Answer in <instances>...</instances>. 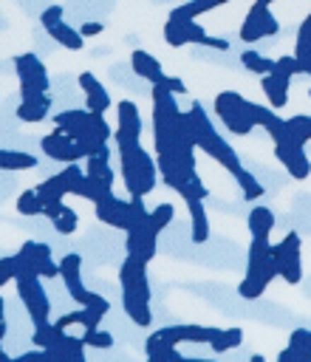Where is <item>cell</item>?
Wrapping results in <instances>:
<instances>
[{
	"instance_id": "1",
	"label": "cell",
	"mask_w": 311,
	"mask_h": 362,
	"mask_svg": "<svg viewBox=\"0 0 311 362\" xmlns=\"http://www.w3.org/2000/svg\"><path fill=\"white\" fill-rule=\"evenodd\" d=\"M119 283H122V305L130 322L139 328H150L153 311H150V280H147V263L139 255H130L122 260L119 269Z\"/></svg>"
},
{
	"instance_id": "2",
	"label": "cell",
	"mask_w": 311,
	"mask_h": 362,
	"mask_svg": "<svg viewBox=\"0 0 311 362\" xmlns=\"http://www.w3.org/2000/svg\"><path fill=\"white\" fill-rule=\"evenodd\" d=\"M187 122H189V136H192L195 147L204 150L209 158H215L221 167H226L229 175L237 173V170L243 167L240 158H237V153H235V147L215 130V124H212V119L206 116V110H204L201 102H192V105H189V110H187Z\"/></svg>"
},
{
	"instance_id": "3",
	"label": "cell",
	"mask_w": 311,
	"mask_h": 362,
	"mask_svg": "<svg viewBox=\"0 0 311 362\" xmlns=\"http://www.w3.org/2000/svg\"><path fill=\"white\" fill-rule=\"evenodd\" d=\"M274 277H280V272H277V263L271 260V240L252 238L249 255H246V274L237 283V294L243 300H257L271 286Z\"/></svg>"
},
{
	"instance_id": "4",
	"label": "cell",
	"mask_w": 311,
	"mask_h": 362,
	"mask_svg": "<svg viewBox=\"0 0 311 362\" xmlns=\"http://www.w3.org/2000/svg\"><path fill=\"white\" fill-rule=\"evenodd\" d=\"M119 164H122V181H124L130 198L133 195L144 198L158 184V164L141 144L119 147Z\"/></svg>"
},
{
	"instance_id": "5",
	"label": "cell",
	"mask_w": 311,
	"mask_h": 362,
	"mask_svg": "<svg viewBox=\"0 0 311 362\" xmlns=\"http://www.w3.org/2000/svg\"><path fill=\"white\" fill-rule=\"evenodd\" d=\"M252 105H254V102H249V99L240 96L237 90H221V93L215 96V102H212L218 122H221L232 136H249V133L257 127L254 119H252Z\"/></svg>"
},
{
	"instance_id": "6",
	"label": "cell",
	"mask_w": 311,
	"mask_h": 362,
	"mask_svg": "<svg viewBox=\"0 0 311 362\" xmlns=\"http://www.w3.org/2000/svg\"><path fill=\"white\" fill-rule=\"evenodd\" d=\"M40 280L42 277L37 272H31L28 266L20 263V272L14 277V286H17V294H20V300H23V305H25V311H28V317H31L34 325L37 322H45L48 314H51V300H48V294H45V288H42Z\"/></svg>"
},
{
	"instance_id": "7",
	"label": "cell",
	"mask_w": 311,
	"mask_h": 362,
	"mask_svg": "<svg viewBox=\"0 0 311 362\" xmlns=\"http://www.w3.org/2000/svg\"><path fill=\"white\" fill-rule=\"evenodd\" d=\"M164 42L172 45V48H181V45H204V48H215V51L229 48L226 40L206 34V28L201 23H195V20H170V17L164 23Z\"/></svg>"
},
{
	"instance_id": "8",
	"label": "cell",
	"mask_w": 311,
	"mask_h": 362,
	"mask_svg": "<svg viewBox=\"0 0 311 362\" xmlns=\"http://www.w3.org/2000/svg\"><path fill=\"white\" fill-rule=\"evenodd\" d=\"M300 249H303V240H300L297 232H286L283 240L271 243V260L277 263V272H280V277H283L288 286H297V283L303 280Z\"/></svg>"
},
{
	"instance_id": "9",
	"label": "cell",
	"mask_w": 311,
	"mask_h": 362,
	"mask_svg": "<svg viewBox=\"0 0 311 362\" xmlns=\"http://www.w3.org/2000/svg\"><path fill=\"white\" fill-rule=\"evenodd\" d=\"M14 71L20 79V99H34V96L48 93V71L40 57L34 54L14 57Z\"/></svg>"
},
{
	"instance_id": "10",
	"label": "cell",
	"mask_w": 311,
	"mask_h": 362,
	"mask_svg": "<svg viewBox=\"0 0 311 362\" xmlns=\"http://www.w3.org/2000/svg\"><path fill=\"white\" fill-rule=\"evenodd\" d=\"M269 6H271V3H266V0H254V3H252V8L246 11V20L240 23V40H243V42H257V40H263V37L280 34V23H277V17L269 11Z\"/></svg>"
},
{
	"instance_id": "11",
	"label": "cell",
	"mask_w": 311,
	"mask_h": 362,
	"mask_svg": "<svg viewBox=\"0 0 311 362\" xmlns=\"http://www.w3.org/2000/svg\"><path fill=\"white\" fill-rule=\"evenodd\" d=\"M20 263L28 266L31 272H37L42 280H54L59 277V260L51 257V246L42 243V240H25L17 252Z\"/></svg>"
},
{
	"instance_id": "12",
	"label": "cell",
	"mask_w": 311,
	"mask_h": 362,
	"mask_svg": "<svg viewBox=\"0 0 311 362\" xmlns=\"http://www.w3.org/2000/svg\"><path fill=\"white\" fill-rule=\"evenodd\" d=\"M116 147H130V144H141V116L136 102L124 99L116 105V130H113Z\"/></svg>"
},
{
	"instance_id": "13",
	"label": "cell",
	"mask_w": 311,
	"mask_h": 362,
	"mask_svg": "<svg viewBox=\"0 0 311 362\" xmlns=\"http://www.w3.org/2000/svg\"><path fill=\"white\" fill-rule=\"evenodd\" d=\"M40 150L48 156V158H54V161H62V164H74V161H82V158H88L85 156V150L74 141V139H68L59 127H54L48 136H42V141H40Z\"/></svg>"
},
{
	"instance_id": "14",
	"label": "cell",
	"mask_w": 311,
	"mask_h": 362,
	"mask_svg": "<svg viewBox=\"0 0 311 362\" xmlns=\"http://www.w3.org/2000/svg\"><path fill=\"white\" fill-rule=\"evenodd\" d=\"M93 209H96V218L102 223H107V226H113L119 232H124L130 226V198H119V195H113V189L105 192L93 204Z\"/></svg>"
},
{
	"instance_id": "15",
	"label": "cell",
	"mask_w": 311,
	"mask_h": 362,
	"mask_svg": "<svg viewBox=\"0 0 311 362\" xmlns=\"http://www.w3.org/2000/svg\"><path fill=\"white\" fill-rule=\"evenodd\" d=\"M218 331H221V328H215V325H167V328H158L156 334H158L161 339H167L170 345H184V342L209 345Z\"/></svg>"
},
{
	"instance_id": "16",
	"label": "cell",
	"mask_w": 311,
	"mask_h": 362,
	"mask_svg": "<svg viewBox=\"0 0 311 362\" xmlns=\"http://www.w3.org/2000/svg\"><path fill=\"white\" fill-rule=\"evenodd\" d=\"M274 158L297 181H305L311 175V161H308V153L303 144H274Z\"/></svg>"
},
{
	"instance_id": "17",
	"label": "cell",
	"mask_w": 311,
	"mask_h": 362,
	"mask_svg": "<svg viewBox=\"0 0 311 362\" xmlns=\"http://www.w3.org/2000/svg\"><path fill=\"white\" fill-rule=\"evenodd\" d=\"M76 82H79V88H82V93H85V107H88L90 113H107V107H110V93L105 90V85H102L90 71H82Z\"/></svg>"
},
{
	"instance_id": "18",
	"label": "cell",
	"mask_w": 311,
	"mask_h": 362,
	"mask_svg": "<svg viewBox=\"0 0 311 362\" xmlns=\"http://www.w3.org/2000/svg\"><path fill=\"white\" fill-rule=\"evenodd\" d=\"M288 88H291V76H286L280 71H271V74L260 76V90H263L269 107H274V110L288 105Z\"/></svg>"
},
{
	"instance_id": "19",
	"label": "cell",
	"mask_w": 311,
	"mask_h": 362,
	"mask_svg": "<svg viewBox=\"0 0 311 362\" xmlns=\"http://www.w3.org/2000/svg\"><path fill=\"white\" fill-rule=\"evenodd\" d=\"M130 68H133V74H136V76L147 79L150 85H158V82L164 79V68H161V62H158L150 51L136 48V51L130 54Z\"/></svg>"
},
{
	"instance_id": "20",
	"label": "cell",
	"mask_w": 311,
	"mask_h": 362,
	"mask_svg": "<svg viewBox=\"0 0 311 362\" xmlns=\"http://www.w3.org/2000/svg\"><path fill=\"white\" fill-rule=\"evenodd\" d=\"M294 57H297L300 74H303V76H311V11L303 17V23H300V28H297Z\"/></svg>"
},
{
	"instance_id": "21",
	"label": "cell",
	"mask_w": 311,
	"mask_h": 362,
	"mask_svg": "<svg viewBox=\"0 0 311 362\" xmlns=\"http://www.w3.org/2000/svg\"><path fill=\"white\" fill-rule=\"evenodd\" d=\"M51 113V96L42 93V96H34V99H20V105L14 107V116L25 124H37L42 122L45 116Z\"/></svg>"
},
{
	"instance_id": "22",
	"label": "cell",
	"mask_w": 311,
	"mask_h": 362,
	"mask_svg": "<svg viewBox=\"0 0 311 362\" xmlns=\"http://www.w3.org/2000/svg\"><path fill=\"white\" fill-rule=\"evenodd\" d=\"M187 209H189V235H192V243H206L209 240V218H206V209H204V201L201 198H189L184 201Z\"/></svg>"
},
{
	"instance_id": "23",
	"label": "cell",
	"mask_w": 311,
	"mask_h": 362,
	"mask_svg": "<svg viewBox=\"0 0 311 362\" xmlns=\"http://www.w3.org/2000/svg\"><path fill=\"white\" fill-rule=\"evenodd\" d=\"M274 212L263 204L252 206L249 209V218H246V226H249V235L252 238H271V229H274Z\"/></svg>"
},
{
	"instance_id": "24",
	"label": "cell",
	"mask_w": 311,
	"mask_h": 362,
	"mask_svg": "<svg viewBox=\"0 0 311 362\" xmlns=\"http://www.w3.org/2000/svg\"><path fill=\"white\" fill-rule=\"evenodd\" d=\"M85 348L88 345H85L82 337H74L68 331H59L57 339H54V345L45 348V351H51L57 359H74V356H85Z\"/></svg>"
},
{
	"instance_id": "25",
	"label": "cell",
	"mask_w": 311,
	"mask_h": 362,
	"mask_svg": "<svg viewBox=\"0 0 311 362\" xmlns=\"http://www.w3.org/2000/svg\"><path fill=\"white\" fill-rule=\"evenodd\" d=\"M229 0H189V3H181L170 11V20H198L201 14L206 11H215L221 6H226Z\"/></svg>"
},
{
	"instance_id": "26",
	"label": "cell",
	"mask_w": 311,
	"mask_h": 362,
	"mask_svg": "<svg viewBox=\"0 0 311 362\" xmlns=\"http://www.w3.org/2000/svg\"><path fill=\"white\" fill-rule=\"evenodd\" d=\"M110 189H113L110 184H105V181H99V178H90V175H82V178L74 184V192H71V195L96 204V201H99L105 192H110Z\"/></svg>"
},
{
	"instance_id": "27",
	"label": "cell",
	"mask_w": 311,
	"mask_h": 362,
	"mask_svg": "<svg viewBox=\"0 0 311 362\" xmlns=\"http://www.w3.org/2000/svg\"><path fill=\"white\" fill-rule=\"evenodd\" d=\"M48 34L62 45V48H68V51H82L85 48V37L79 34V28H74V25H68L65 20L59 23V25H54V28H48Z\"/></svg>"
},
{
	"instance_id": "28",
	"label": "cell",
	"mask_w": 311,
	"mask_h": 362,
	"mask_svg": "<svg viewBox=\"0 0 311 362\" xmlns=\"http://www.w3.org/2000/svg\"><path fill=\"white\" fill-rule=\"evenodd\" d=\"M34 167H37V156L0 147V170H34Z\"/></svg>"
},
{
	"instance_id": "29",
	"label": "cell",
	"mask_w": 311,
	"mask_h": 362,
	"mask_svg": "<svg viewBox=\"0 0 311 362\" xmlns=\"http://www.w3.org/2000/svg\"><path fill=\"white\" fill-rule=\"evenodd\" d=\"M172 218H175V206L167 204V201H161V204H156V206L150 209V215H147V226H150V232L161 235V232L172 223Z\"/></svg>"
},
{
	"instance_id": "30",
	"label": "cell",
	"mask_w": 311,
	"mask_h": 362,
	"mask_svg": "<svg viewBox=\"0 0 311 362\" xmlns=\"http://www.w3.org/2000/svg\"><path fill=\"white\" fill-rule=\"evenodd\" d=\"M59 277L65 283V288L82 283V257L76 252H68L62 260H59Z\"/></svg>"
},
{
	"instance_id": "31",
	"label": "cell",
	"mask_w": 311,
	"mask_h": 362,
	"mask_svg": "<svg viewBox=\"0 0 311 362\" xmlns=\"http://www.w3.org/2000/svg\"><path fill=\"white\" fill-rule=\"evenodd\" d=\"M85 175L99 178V181H105V184H110V187H113V181H116L107 156H88V158H85Z\"/></svg>"
},
{
	"instance_id": "32",
	"label": "cell",
	"mask_w": 311,
	"mask_h": 362,
	"mask_svg": "<svg viewBox=\"0 0 311 362\" xmlns=\"http://www.w3.org/2000/svg\"><path fill=\"white\" fill-rule=\"evenodd\" d=\"M240 65H243L249 74H257V76H266V74L274 71V59H269V57H263V54H257V51H252V48H246V51L240 54Z\"/></svg>"
},
{
	"instance_id": "33",
	"label": "cell",
	"mask_w": 311,
	"mask_h": 362,
	"mask_svg": "<svg viewBox=\"0 0 311 362\" xmlns=\"http://www.w3.org/2000/svg\"><path fill=\"white\" fill-rule=\"evenodd\" d=\"M240 342H243V331H240V328H221V331L215 334V339L209 342V351L226 354V351H235Z\"/></svg>"
},
{
	"instance_id": "34",
	"label": "cell",
	"mask_w": 311,
	"mask_h": 362,
	"mask_svg": "<svg viewBox=\"0 0 311 362\" xmlns=\"http://www.w3.org/2000/svg\"><path fill=\"white\" fill-rule=\"evenodd\" d=\"M232 178L237 181V187H240V195H243L246 201H257V198L266 192V189H263V184H260V181H257V178H254L249 170H243V167H240L237 173H232Z\"/></svg>"
},
{
	"instance_id": "35",
	"label": "cell",
	"mask_w": 311,
	"mask_h": 362,
	"mask_svg": "<svg viewBox=\"0 0 311 362\" xmlns=\"http://www.w3.org/2000/svg\"><path fill=\"white\" fill-rule=\"evenodd\" d=\"M17 212L20 215H42V209H45V201L37 195V189H25V192H20L17 195Z\"/></svg>"
},
{
	"instance_id": "36",
	"label": "cell",
	"mask_w": 311,
	"mask_h": 362,
	"mask_svg": "<svg viewBox=\"0 0 311 362\" xmlns=\"http://www.w3.org/2000/svg\"><path fill=\"white\" fill-rule=\"evenodd\" d=\"M90 116V110L85 107H74V110H62V113H54V127L59 130H68V127H76V124H85Z\"/></svg>"
},
{
	"instance_id": "37",
	"label": "cell",
	"mask_w": 311,
	"mask_h": 362,
	"mask_svg": "<svg viewBox=\"0 0 311 362\" xmlns=\"http://www.w3.org/2000/svg\"><path fill=\"white\" fill-rule=\"evenodd\" d=\"M57 334H59V328H54V322L51 320H45V322H37L34 325V334H31V342H34V348H51L54 345V339H57Z\"/></svg>"
},
{
	"instance_id": "38",
	"label": "cell",
	"mask_w": 311,
	"mask_h": 362,
	"mask_svg": "<svg viewBox=\"0 0 311 362\" xmlns=\"http://www.w3.org/2000/svg\"><path fill=\"white\" fill-rule=\"evenodd\" d=\"M178 195H181L184 201H189V198H201V201H206L209 189H206V184L201 181V175L195 173V175H189V178L184 181V187L178 189Z\"/></svg>"
},
{
	"instance_id": "39",
	"label": "cell",
	"mask_w": 311,
	"mask_h": 362,
	"mask_svg": "<svg viewBox=\"0 0 311 362\" xmlns=\"http://www.w3.org/2000/svg\"><path fill=\"white\" fill-rule=\"evenodd\" d=\"M288 127H291V133H294L303 144H308V141H311V116H308V113L288 116Z\"/></svg>"
},
{
	"instance_id": "40",
	"label": "cell",
	"mask_w": 311,
	"mask_h": 362,
	"mask_svg": "<svg viewBox=\"0 0 311 362\" xmlns=\"http://www.w3.org/2000/svg\"><path fill=\"white\" fill-rule=\"evenodd\" d=\"M82 339H85V345H88V348H99V351L113 348V337H110L105 328H90V331H85V334H82Z\"/></svg>"
},
{
	"instance_id": "41",
	"label": "cell",
	"mask_w": 311,
	"mask_h": 362,
	"mask_svg": "<svg viewBox=\"0 0 311 362\" xmlns=\"http://www.w3.org/2000/svg\"><path fill=\"white\" fill-rule=\"evenodd\" d=\"M51 223H54V229H57L59 235H74V232H76V223H79V215H76V209L65 206V212H62L59 218H54Z\"/></svg>"
},
{
	"instance_id": "42",
	"label": "cell",
	"mask_w": 311,
	"mask_h": 362,
	"mask_svg": "<svg viewBox=\"0 0 311 362\" xmlns=\"http://www.w3.org/2000/svg\"><path fill=\"white\" fill-rule=\"evenodd\" d=\"M40 23H42V28L59 25V23H62V6H48V8L40 14Z\"/></svg>"
},
{
	"instance_id": "43",
	"label": "cell",
	"mask_w": 311,
	"mask_h": 362,
	"mask_svg": "<svg viewBox=\"0 0 311 362\" xmlns=\"http://www.w3.org/2000/svg\"><path fill=\"white\" fill-rule=\"evenodd\" d=\"M158 85H164V88H170V90H172L175 96H181V93H187V85H184V82H181L178 76H167V74H164V79H161Z\"/></svg>"
},
{
	"instance_id": "44",
	"label": "cell",
	"mask_w": 311,
	"mask_h": 362,
	"mask_svg": "<svg viewBox=\"0 0 311 362\" xmlns=\"http://www.w3.org/2000/svg\"><path fill=\"white\" fill-rule=\"evenodd\" d=\"M102 31H105V25H102V23H96V20H90V23H82V25H79V34H82L85 40H88V37H99Z\"/></svg>"
},
{
	"instance_id": "45",
	"label": "cell",
	"mask_w": 311,
	"mask_h": 362,
	"mask_svg": "<svg viewBox=\"0 0 311 362\" xmlns=\"http://www.w3.org/2000/svg\"><path fill=\"white\" fill-rule=\"evenodd\" d=\"M65 201H51V204H45V209H42V215L48 218V221H54V218H59L62 212H65Z\"/></svg>"
},
{
	"instance_id": "46",
	"label": "cell",
	"mask_w": 311,
	"mask_h": 362,
	"mask_svg": "<svg viewBox=\"0 0 311 362\" xmlns=\"http://www.w3.org/2000/svg\"><path fill=\"white\" fill-rule=\"evenodd\" d=\"M11 362H45V351L42 348H34V351H25V354L14 356Z\"/></svg>"
},
{
	"instance_id": "47",
	"label": "cell",
	"mask_w": 311,
	"mask_h": 362,
	"mask_svg": "<svg viewBox=\"0 0 311 362\" xmlns=\"http://www.w3.org/2000/svg\"><path fill=\"white\" fill-rule=\"evenodd\" d=\"M274 362H297V354H294V348L291 345H286L280 354H277V359Z\"/></svg>"
},
{
	"instance_id": "48",
	"label": "cell",
	"mask_w": 311,
	"mask_h": 362,
	"mask_svg": "<svg viewBox=\"0 0 311 362\" xmlns=\"http://www.w3.org/2000/svg\"><path fill=\"white\" fill-rule=\"evenodd\" d=\"M181 362H218V359H198V356H184Z\"/></svg>"
},
{
	"instance_id": "49",
	"label": "cell",
	"mask_w": 311,
	"mask_h": 362,
	"mask_svg": "<svg viewBox=\"0 0 311 362\" xmlns=\"http://www.w3.org/2000/svg\"><path fill=\"white\" fill-rule=\"evenodd\" d=\"M249 362H266V356L263 354H252V359Z\"/></svg>"
},
{
	"instance_id": "50",
	"label": "cell",
	"mask_w": 311,
	"mask_h": 362,
	"mask_svg": "<svg viewBox=\"0 0 311 362\" xmlns=\"http://www.w3.org/2000/svg\"><path fill=\"white\" fill-rule=\"evenodd\" d=\"M6 283H8V274H6V272H3V269H0V288H3V286H6Z\"/></svg>"
},
{
	"instance_id": "51",
	"label": "cell",
	"mask_w": 311,
	"mask_h": 362,
	"mask_svg": "<svg viewBox=\"0 0 311 362\" xmlns=\"http://www.w3.org/2000/svg\"><path fill=\"white\" fill-rule=\"evenodd\" d=\"M3 337H6V320H0V342H3Z\"/></svg>"
},
{
	"instance_id": "52",
	"label": "cell",
	"mask_w": 311,
	"mask_h": 362,
	"mask_svg": "<svg viewBox=\"0 0 311 362\" xmlns=\"http://www.w3.org/2000/svg\"><path fill=\"white\" fill-rule=\"evenodd\" d=\"M62 362H85V356H74V359H62Z\"/></svg>"
},
{
	"instance_id": "53",
	"label": "cell",
	"mask_w": 311,
	"mask_h": 362,
	"mask_svg": "<svg viewBox=\"0 0 311 362\" xmlns=\"http://www.w3.org/2000/svg\"><path fill=\"white\" fill-rule=\"evenodd\" d=\"M3 305H6V300H3V294H0V320H3Z\"/></svg>"
},
{
	"instance_id": "54",
	"label": "cell",
	"mask_w": 311,
	"mask_h": 362,
	"mask_svg": "<svg viewBox=\"0 0 311 362\" xmlns=\"http://www.w3.org/2000/svg\"><path fill=\"white\" fill-rule=\"evenodd\" d=\"M308 96H311V88H308Z\"/></svg>"
},
{
	"instance_id": "55",
	"label": "cell",
	"mask_w": 311,
	"mask_h": 362,
	"mask_svg": "<svg viewBox=\"0 0 311 362\" xmlns=\"http://www.w3.org/2000/svg\"><path fill=\"white\" fill-rule=\"evenodd\" d=\"M266 3H274V0H266Z\"/></svg>"
}]
</instances>
